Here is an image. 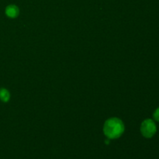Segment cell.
<instances>
[{"instance_id":"1","label":"cell","mask_w":159,"mask_h":159,"mask_svg":"<svg viewBox=\"0 0 159 159\" xmlns=\"http://www.w3.org/2000/svg\"><path fill=\"white\" fill-rule=\"evenodd\" d=\"M124 131V125L118 118H111L106 121L103 127V132L110 139H116L121 136Z\"/></svg>"},{"instance_id":"2","label":"cell","mask_w":159,"mask_h":159,"mask_svg":"<svg viewBox=\"0 0 159 159\" xmlns=\"http://www.w3.org/2000/svg\"><path fill=\"white\" fill-rule=\"evenodd\" d=\"M157 131V127L155 123L152 120L147 119L141 124V132L144 138H151L155 134Z\"/></svg>"},{"instance_id":"3","label":"cell","mask_w":159,"mask_h":159,"mask_svg":"<svg viewBox=\"0 0 159 159\" xmlns=\"http://www.w3.org/2000/svg\"><path fill=\"white\" fill-rule=\"evenodd\" d=\"M6 14L9 18H16L19 15V9L15 5H9L6 9Z\"/></svg>"},{"instance_id":"4","label":"cell","mask_w":159,"mask_h":159,"mask_svg":"<svg viewBox=\"0 0 159 159\" xmlns=\"http://www.w3.org/2000/svg\"><path fill=\"white\" fill-rule=\"evenodd\" d=\"M9 97H10V95H9V93L8 90L5 89H0V99L2 102H8L9 100Z\"/></svg>"},{"instance_id":"5","label":"cell","mask_w":159,"mask_h":159,"mask_svg":"<svg viewBox=\"0 0 159 159\" xmlns=\"http://www.w3.org/2000/svg\"><path fill=\"white\" fill-rule=\"evenodd\" d=\"M153 116H154V119H155V120L159 122V108L155 110V113H154L153 114Z\"/></svg>"}]
</instances>
